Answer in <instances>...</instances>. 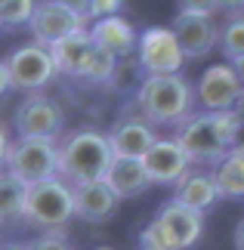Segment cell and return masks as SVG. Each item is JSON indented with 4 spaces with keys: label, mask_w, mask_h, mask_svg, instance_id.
Here are the masks:
<instances>
[{
    "label": "cell",
    "mask_w": 244,
    "mask_h": 250,
    "mask_svg": "<svg viewBox=\"0 0 244 250\" xmlns=\"http://www.w3.org/2000/svg\"><path fill=\"white\" fill-rule=\"evenodd\" d=\"M241 93V81L232 65H210L207 71L198 78L195 86V99L201 102L204 111H226L235 105Z\"/></svg>",
    "instance_id": "4fadbf2b"
},
{
    "label": "cell",
    "mask_w": 244,
    "mask_h": 250,
    "mask_svg": "<svg viewBox=\"0 0 244 250\" xmlns=\"http://www.w3.org/2000/svg\"><path fill=\"white\" fill-rule=\"evenodd\" d=\"M195 90L182 74H145L136 90V108L158 127H179L192 118Z\"/></svg>",
    "instance_id": "7a4b0ae2"
},
{
    "label": "cell",
    "mask_w": 244,
    "mask_h": 250,
    "mask_svg": "<svg viewBox=\"0 0 244 250\" xmlns=\"http://www.w3.org/2000/svg\"><path fill=\"white\" fill-rule=\"evenodd\" d=\"M84 22H87V16L62 6L59 0H37L28 28H31V34H34L37 43L53 46V43H59L62 37H68V34L84 31Z\"/></svg>",
    "instance_id": "ba28073f"
},
{
    "label": "cell",
    "mask_w": 244,
    "mask_h": 250,
    "mask_svg": "<svg viewBox=\"0 0 244 250\" xmlns=\"http://www.w3.org/2000/svg\"><path fill=\"white\" fill-rule=\"evenodd\" d=\"M136 62L145 74H179L185 53L177 41V31L161 25L145 28L136 43Z\"/></svg>",
    "instance_id": "8992f818"
},
{
    "label": "cell",
    "mask_w": 244,
    "mask_h": 250,
    "mask_svg": "<svg viewBox=\"0 0 244 250\" xmlns=\"http://www.w3.org/2000/svg\"><path fill=\"white\" fill-rule=\"evenodd\" d=\"M142 164L149 170L152 186H177V182L192 170V158L185 155V148L173 139H158L155 146L142 155Z\"/></svg>",
    "instance_id": "8fae6325"
},
{
    "label": "cell",
    "mask_w": 244,
    "mask_h": 250,
    "mask_svg": "<svg viewBox=\"0 0 244 250\" xmlns=\"http://www.w3.org/2000/svg\"><path fill=\"white\" fill-rule=\"evenodd\" d=\"M220 50H222V56H226L229 62L238 59V56H244V13L241 16H229V22L222 25Z\"/></svg>",
    "instance_id": "7402d4cb"
},
{
    "label": "cell",
    "mask_w": 244,
    "mask_h": 250,
    "mask_svg": "<svg viewBox=\"0 0 244 250\" xmlns=\"http://www.w3.org/2000/svg\"><path fill=\"white\" fill-rule=\"evenodd\" d=\"M155 223L167 232V238L173 241L177 250H192L204 235V213L195 210V207H185L177 198H170L167 204L155 213Z\"/></svg>",
    "instance_id": "30bf717a"
},
{
    "label": "cell",
    "mask_w": 244,
    "mask_h": 250,
    "mask_svg": "<svg viewBox=\"0 0 244 250\" xmlns=\"http://www.w3.org/2000/svg\"><path fill=\"white\" fill-rule=\"evenodd\" d=\"M118 191H114L105 179L81 182L74 186V216L84 223H105L118 210Z\"/></svg>",
    "instance_id": "5bb4252c"
},
{
    "label": "cell",
    "mask_w": 244,
    "mask_h": 250,
    "mask_svg": "<svg viewBox=\"0 0 244 250\" xmlns=\"http://www.w3.org/2000/svg\"><path fill=\"white\" fill-rule=\"evenodd\" d=\"M217 6L229 16H241L244 13V0H217Z\"/></svg>",
    "instance_id": "f1b7e54d"
},
{
    "label": "cell",
    "mask_w": 244,
    "mask_h": 250,
    "mask_svg": "<svg viewBox=\"0 0 244 250\" xmlns=\"http://www.w3.org/2000/svg\"><path fill=\"white\" fill-rule=\"evenodd\" d=\"M139 250H177V247H173V241L167 238V232L152 219L139 232Z\"/></svg>",
    "instance_id": "d4e9b609"
},
{
    "label": "cell",
    "mask_w": 244,
    "mask_h": 250,
    "mask_svg": "<svg viewBox=\"0 0 244 250\" xmlns=\"http://www.w3.org/2000/svg\"><path fill=\"white\" fill-rule=\"evenodd\" d=\"M105 182H109V186L118 191L121 201H124V198L142 195V191L152 186L149 170H145L142 158H118V155H114L109 173H105Z\"/></svg>",
    "instance_id": "ac0fdd59"
},
{
    "label": "cell",
    "mask_w": 244,
    "mask_h": 250,
    "mask_svg": "<svg viewBox=\"0 0 244 250\" xmlns=\"http://www.w3.org/2000/svg\"><path fill=\"white\" fill-rule=\"evenodd\" d=\"M232 108H235L241 118H244V86H241V93H238V99H235V105H232Z\"/></svg>",
    "instance_id": "e575fe53"
},
{
    "label": "cell",
    "mask_w": 244,
    "mask_h": 250,
    "mask_svg": "<svg viewBox=\"0 0 244 250\" xmlns=\"http://www.w3.org/2000/svg\"><path fill=\"white\" fill-rule=\"evenodd\" d=\"M65 127V114L59 108V102L50 96L31 93L22 105L16 108V133L19 136H44V139H56Z\"/></svg>",
    "instance_id": "9c48e42d"
},
{
    "label": "cell",
    "mask_w": 244,
    "mask_h": 250,
    "mask_svg": "<svg viewBox=\"0 0 244 250\" xmlns=\"http://www.w3.org/2000/svg\"><path fill=\"white\" fill-rule=\"evenodd\" d=\"M6 170L16 179H22L25 186L59 176V142L44 136H19L9 146Z\"/></svg>",
    "instance_id": "5b68a950"
},
{
    "label": "cell",
    "mask_w": 244,
    "mask_h": 250,
    "mask_svg": "<svg viewBox=\"0 0 244 250\" xmlns=\"http://www.w3.org/2000/svg\"><path fill=\"white\" fill-rule=\"evenodd\" d=\"M118 62H121V59H114L111 53H105V50H99V46H96L90 65H87L84 81H90V83H109L114 74H118Z\"/></svg>",
    "instance_id": "603a6c76"
},
{
    "label": "cell",
    "mask_w": 244,
    "mask_h": 250,
    "mask_svg": "<svg viewBox=\"0 0 244 250\" xmlns=\"http://www.w3.org/2000/svg\"><path fill=\"white\" fill-rule=\"evenodd\" d=\"M232 68H235L238 81H241V86H244V56H238V59H232Z\"/></svg>",
    "instance_id": "836d02e7"
},
{
    "label": "cell",
    "mask_w": 244,
    "mask_h": 250,
    "mask_svg": "<svg viewBox=\"0 0 244 250\" xmlns=\"http://www.w3.org/2000/svg\"><path fill=\"white\" fill-rule=\"evenodd\" d=\"M93 41L99 50L111 53L114 59H127L130 53H136V43H139V34L136 28L121 16H105V19H96V25L90 28Z\"/></svg>",
    "instance_id": "e0dca14e"
},
{
    "label": "cell",
    "mask_w": 244,
    "mask_h": 250,
    "mask_svg": "<svg viewBox=\"0 0 244 250\" xmlns=\"http://www.w3.org/2000/svg\"><path fill=\"white\" fill-rule=\"evenodd\" d=\"M96 250H111V247H96Z\"/></svg>",
    "instance_id": "8d00e7d4"
},
{
    "label": "cell",
    "mask_w": 244,
    "mask_h": 250,
    "mask_svg": "<svg viewBox=\"0 0 244 250\" xmlns=\"http://www.w3.org/2000/svg\"><path fill=\"white\" fill-rule=\"evenodd\" d=\"M235 250H244V219L235 226Z\"/></svg>",
    "instance_id": "d6a6232c"
},
{
    "label": "cell",
    "mask_w": 244,
    "mask_h": 250,
    "mask_svg": "<svg viewBox=\"0 0 244 250\" xmlns=\"http://www.w3.org/2000/svg\"><path fill=\"white\" fill-rule=\"evenodd\" d=\"M13 90V78H9V65L0 62V96H6Z\"/></svg>",
    "instance_id": "f546056e"
},
{
    "label": "cell",
    "mask_w": 244,
    "mask_h": 250,
    "mask_svg": "<svg viewBox=\"0 0 244 250\" xmlns=\"http://www.w3.org/2000/svg\"><path fill=\"white\" fill-rule=\"evenodd\" d=\"M124 6V0H90V19H105V16H118V9Z\"/></svg>",
    "instance_id": "83f0119b"
},
{
    "label": "cell",
    "mask_w": 244,
    "mask_h": 250,
    "mask_svg": "<svg viewBox=\"0 0 244 250\" xmlns=\"http://www.w3.org/2000/svg\"><path fill=\"white\" fill-rule=\"evenodd\" d=\"M28 250H74L71 241L65 238V232H41L34 241L25 244Z\"/></svg>",
    "instance_id": "484cf974"
},
{
    "label": "cell",
    "mask_w": 244,
    "mask_h": 250,
    "mask_svg": "<svg viewBox=\"0 0 244 250\" xmlns=\"http://www.w3.org/2000/svg\"><path fill=\"white\" fill-rule=\"evenodd\" d=\"M0 250H28L25 244H0Z\"/></svg>",
    "instance_id": "d590c367"
},
{
    "label": "cell",
    "mask_w": 244,
    "mask_h": 250,
    "mask_svg": "<svg viewBox=\"0 0 244 250\" xmlns=\"http://www.w3.org/2000/svg\"><path fill=\"white\" fill-rule=\"evenodd\" d=\"M173 188H177V191H173V198L182 201L185 207L201 210V213H207V210L220 201V188H217V179H213V173L189 170Z\"/></svg>",
    "instance_id": "d6986e66"
},
{
    "label": "cell",
    "mask_w": 244,
    "mask_h": 250,
    "mask_svg": "<svg viewBox=\"0 0 244 250\" xmlns=\"http://www.w3.org/2000/svg\"><path fill=\"white\" fill-rule=\"evenodd\" d=\"M22 219L41 232H65V226L74 219V186L62 176H50L28 186Z\"/></svg>",
    "instance_id": "277c9868"
},
{
    "label": "cell",
    "mask_w": 244,
    "mask_h": 250,
    "mask_svg": "<svg viewBox=\"0 0 244 250\" xmlns=\"http://www.w3.org/2000/svg\"><path fill=\"white\" fill-rule=\"evenodd\" d=\"M37 0H0V19L3 28H22L31 22Z\"/></svg>",
    "instance_id": "cb8c5ba5"
},
{
    "label": "cell",
    "mask_w": 244,
    "mask_h": 250,
    "mask_svg": "<svg viewBox=\"0 0 244 250\" xmlns=\"http://www.w3.org/2000/svg\"><path fill=\"white\" fill-rule=\"evenodd\" d=\"M6 65H9V78H13V90H25V93L44 90V86L59 74L53 50L44 46V43H37V41L13 50Z\"/></svg>",
    "instance_id": "52a82bcc"
},
{
    "label": "cell",
    "mask_w": 244,
    "mask_h": 250,
    "mask_svg": "<svg viewBox=\"0 0 244 250\" xmlns=\"http://www.w3.org/2000/svg\"><path fill=\"white\" fill-rule=\"evenodd\" d=\"M9 136H6V130H3V124H0V167H6V155H9Z\"/></svg>",
    "instance_id": "1f68e13d"
},
{
    "label": "cell",
    "mask_w": 244,
    "mask_h": 250,
    "mask_svg": "<svg viewBox=\"0 0 244 250\" xmlns=\"http://www.w3.org/2000/svg\"><path fill=\"white\" fill-rule=\"evenodd\" d=\"M62 6H68V9H74V13H81V16H87L90 13V0H59ZM90 19V16H87Z\"/></svg>",
    "instance_id": "4dcf8cb0"
},
{
    "label": "cell",
    "mask_w": 244,
    "mask_h": 250,
    "mask_svg": "<svg viewBox=\"0 0 244 250\" xmlns=\"http://www.w3.org/2000/svg\"><path fill=\"white\" fill-rule=\"evenodd\" d=\"M177 3H179V13H198V16L220 13L217 0H177Z\"/></svg>",
    "instance_id": "4316f807"
},
{
    "label": "cell",
    "mask_w": 244,
    "mask_h": 250,
    "mask_svg": "<svg viewBox=\"0 0 244 250\" xmlns=\"http://www.w3.org/2000/svg\"><path fill=\"white\" fill-rule=\"evenodd\" d=\"M0 28H3V19H0Z\"/></svg>",
    "instance_id": "74e56055"
},
{
    "label": "cell",
    "mask_w": 244,
    "mask_h": 250,
    "mask_svg": "<svg viewBox=\"0 0 244 250\" xmlns=\"http://www.w3.org/2000/svg\"><path fill=\"white\" fill-rule=\"evenodd\" d=\"M114 161V148L109 142V133L99 130H74L59 142V176L71 186L93 179H105Z\"/></svg>",
    "instance_id": "3957f363"
},
{
    "label": "cell",
    "mask_w": 244,
    "mask_h": 250,
    "mask_svg": "<svg viewBox=\"0 0 244 250\" xmlns=\"http://www.w3.org/2000/svg\"><path fill=\"white\" fill-rule=\"evenodd\" d=\"M50 50H53V59H56L59 74H68V78H81L84 81L87 65H90L93 53H96V41H93V34L84 28V31H74V34L62 37V41L53 43Z\"/></svg>",
    "instance_id": "2e32d148"
},
{
    "label": "cell",
    "mask_w": 244,
    "mask_h": 250,
    "mask_svg": "<svg viewBox=\"0 0 244 250\" xmlns=\"http://www.w3.org/2000/svg\"><path fill=\"white\" fill-rule=\"evenodd\" d=\"M244 118L235 108L226 111H201L185 118L177 127V142L185 148L192 164H220L238 146Z\"/></svg>",
    "instance_id": "6da1fadb"
},
{
    "label": "cell",
    "mask_w": 244,
    "mask_h": 250,
    "mask_svg": "<svg viewBox=\"0 0 244 250\" xmlns=\"http://www.w3.org/2000/svg\"><path fill=\"white\" fill-rule=\"evenodd\" d=\"M213 179H217L220 198H244V146H235L220 164H213Z\"/></svg>",
    "instance_id": "ffe728a7"
},
{
    "label": "cell",
    "mask_w": 244,
    "mask_h": 250,
    "mask_svg": "<svg viewBox=\"0 0 244 250\" xmlns=\"http://www.w3.org/2000/svg\"><path fill=\"white\" fill-rule=\"evenodd\" d=\"M25 201H28V186L16 179L13 173H0V223H16L25 216Z\"/></svg>",
    "instance_id": "44dd1931"
},
{
    "label": "cell",
    "mask_w": 244,
    "mask_h": 250,
    "mask_svg": "<svg viewBox=\"0 0 244 250\" xmlns=\"http://www.w3.org/2000/svg\"><path fill=\"white\" fill-rule=\"evenodd\" d=\"M173 31H177V41L182 46L185 59H204L213 46H220V31L213 16H198V13H179L173 19Z\"/></svg>",
    "instance_id": "7c38bea8"
},
{
    "label": "cell",
    "mask_w": 244,
    "mask_h": 250,
    "mask_svg": "<svg viewBox=\"0 0 244 250\" xmlns=\"http://www.w3.org/2000/svg\"><path fill=\"white\" fill-rule=\"evenodd\" d=\"M109 142L118 158H142L158 142V133H155V124L145 121L142 114L139 118H121L109 130Z\"/></svg>",
    "instance_id": "9a60e30c"
}]
</instances>
